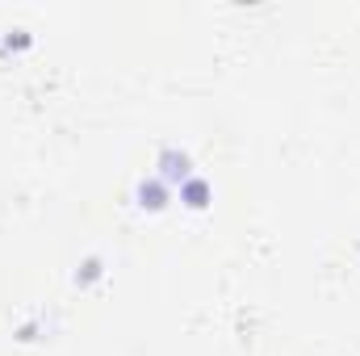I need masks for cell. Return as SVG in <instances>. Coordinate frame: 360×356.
<instances>
[{"mask_svg":"<svg viewBox=\"0 0 360 356\" xmlns=\"http://www.w3.org/2000/svg\"><path fill=\"white\" fill-rule=\"evenodd\" d=\"M155 168H160L155 177L164 180L168 189H172V184L180 189L184 180L193 177V160H188V151H176V147H164V151H160V160H155Z\"/></svg>","mask_w":360,"mask_h":356,"instance_id":"cell-1","label":"cell"},{"mask_svg":"<svg viewBox=\"0 0 360 356\" xmlns=\"http://www.w3.org/2000/svg\"><path fill=\"white\" fill-rule=\"evenodd\" d=\"M134 201L143 205V210H151V214H160L164 205H168V184L160 177L151 180H139V189H134Z\"/></svg>","mask_w":360,"mask_h":356,"instance_id":"cell-2","label":"cell"},{"mask_svg":"<svg viewBox=\"0 0 360 356\" xmlns=\"http://www.w3.org/2000/svg\"><path fill=\"white\" fill-rule=\"evenodd\" d=\"M180 201H184L188 210H205V205L214 201V184H210L205 177H197V172H193V177L180 184Z\"/></svg>","mask_w":360,"mask_h":356,"instance_id":"cell-3","label":"cell"},{"mask_svg":"<svg viewBox=\"0 0 360 356\" xmlns=\"http://www.w3.org/2000/svg\"><path fill=\"white\" fill-rule=\"evenodd\" d=\"M105 268H101V256H89L84 265H80V272H76V285H89V281H96Z\"/></svg>","mask_w":360,"mask_h":356,"instance_id":"cell-4","label":"cell"}]
</instances>
